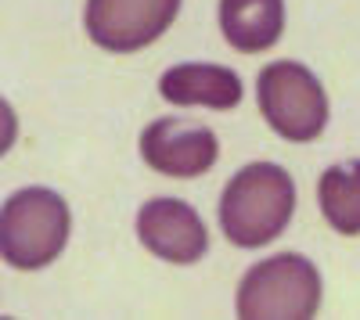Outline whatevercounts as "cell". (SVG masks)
Returning a JSON list of instances; mask_svg holds the SVG:
<instances>
[{"instance_id": "ba28073f", "label": "cell", "mask_w": 360, "mask_h": 320, "mask_svg": "<svg viewBox=\"0 0 360 320\" xmlns=\"http://www.w3.org/2000/svg\"><path fill=\"white\" fill-rule=\"evenodd\" d=\"M159 94L169 105H198V108L227 112V108H238V101L245 94V83L227 65L184 62V65H173V69L162 72Z\"/></svg>"}, {"instance_id": "8992f818", "label": "cell", "mask_w": 360, "mask_h": 320, "mask_svg": "<svg viewBox=\"0 0 360 320\" xmlns=\"http://www.w3.org/2000/svg\"><path fill=\"white\" fill-rule=\"evenodd\" d=\"M141 159L162 177L191 180L202 177L220 159V140L209 126L188 123V119H155L141 133Z\"/></svg>"}, {"instance_id": "6da1fadb", "label": "cell", "mask_w": 360, "mask_h": 320, "mask_svg": "<svg viewBox=\"0 0 360 320\" xmlns=\"http://www.w3.org/2000/svg\"><path fill=\"white\" fill-rule=\"evenodd\" d=\"M295 213V180L278 162H249L220 194V230L238 248L278 241Z\"/></svg>"}, {"instance_id": "8fae6325", "label": "cell", "mask_w": 360, "mask_h": 320, "mask_svg": "<svg viewBox=\"0 0 360 320\" xmlns=\"http://www.w3.org/2000/svg\"><path fill=\"white\" fill-rule=\"evenodd\" d=\"M15 140H18V115L4 98H0V155H8L15 148Z\"/></svg>"}, {"instance_id": "277c9868", "label": "cell", "mask_w": 360, "mask_h": 320, "mask_svg": "<svg viewBox=\"0 0 360 320\" xmlns=\"http://www.w3.org/2000/svg\"><path fill=\"white\" fill-rule=\"evenodd\" d=\"M256 101L266 126L292 144H310L328 126V94L303 62H270L256 76Z\"/></svg>"}, {"instance_id": "7a4b0ae2", "label": "cell", "mask_w": 360, "mask_h": 320, "mask_svg": "<svg viewBox=\"0 0 360 320\" xmlns=\"http://www.w3.org/2000/svg\"><path fill=\"white\" fill-rule=\"evenodd\" d=\"M69 201L51 187H22L0 206V259L15 270H44L69 245Z\"/></svg>"}, {"instance_id": "5b68a950", "label": "cell", "mask_w": 360, "mask_h": 320, "mask_svg": "<svg viewBox=\"0 0 360 320\" xmlns=\"http://www.w3.org/2000/svg\"><path fill=\"white\" fill-rule=\"evenodd\" d=\"M180 15V0H86L83 29L108 54L152 47Z\"/></svg>"}, {"instance_id": "3957f363", "label": "cell", "mask_w": 360, "mask_h": 320, "mask_svg": "<svg viewBox=\"0 0 360 320\" xmlns=\"http://www.w3.org/2000/svg\"><path fill=\"white\" fill-rule=\"evenodd\" d=\"M321 274L307 255L278 252L259 259L238 284L234 313L242 320H310L321 309Z\"/></svg>"}, {"instance_id": "30bf717a", "label": "cell", "mask_w": 360, "mask_h": 320, "mask_svg": "<svg viewBox=\"0 0 360 320\" xmlns=\"http://www.w3.org/2000/svg\"><path fill=\"white\" fill-rule=\"evenodd\" d=\"M317 206L328 227L346 238L360 234V159L335 162L317 180Z\"/></svg>"}, {"instance_id": "52a82bcc", "label": "cell", "mask_w": 360, "mask_h": 320, "mask_svg": "<svg viewBox=\"0 0 360 320\" xmlns=\"http://www.w3.org/2000/svg\"><path fill=\"white\" fill-rule=\"evenodd\" d=\"M141 245L176 267H191L209 252V230L184 198H148L137 209Z\"/></svg>"}, {"instance_id": "9c48e42d", "label": "cell", "mask_w": 360, "mask_h": 320, "mask_svg": "<svg viewBox=\"0 0 360 320\" xmlns=\"http://www.w3.org/2000/svg\"><path fill=\"white\" fill-rule=\"evenodd\" d=\"M220 33L242 51H270L285 33V0H220Z\"/></svg>"}]
</instances>
